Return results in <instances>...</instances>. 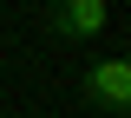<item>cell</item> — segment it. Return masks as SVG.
Segmentation results:
<instances>
[{"instance_id": "2", "label": "cell", "mask_w": 131, "mask_h": 118, "mask_svg": "<svg viewBox=\"0 0 131 118\" xmlns=\"http://www.w3.org/2000/svg\"><path fill=\"white\" fill-rule=\"evenodd\" d=\"M46 26L59 39H98L112 26V0H46Z\"/></svg>"}, {"instance_id": "1", "label": "cell", "mask_w": 131, "mask_h": 118, "mask_svg": "<svg viewBox=\"0 0 131 118\" xmlns=\"http://www.w3.org/2000/svg\"><path fill=\"white\" fill-rule=\"evenodd\" d=\"M79 92H85L92 112H125L131 118V59H98V66H85Z\"/></svg>"}]
</instances>
